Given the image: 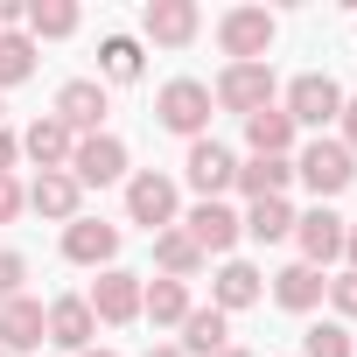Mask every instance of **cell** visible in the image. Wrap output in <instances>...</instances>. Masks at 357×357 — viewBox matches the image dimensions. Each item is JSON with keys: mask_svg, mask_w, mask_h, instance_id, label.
I'll return each instance as SVG.
<instances>
[{"mask_svg": "<svg viewBox=\"0 0 357 357\" xmlns=\"http://www.w3.org/2000/svg\"><path fill=\"white\" fill-rule=\"evenodd\" d=\"M294 175L315 190V204H329V197H343V190L357 183V154H350L343 140H308V147L294 154Z\"/></svg>", "mask_w": 357, "mask_h": 357, "instance_id": "6da1fadb", "label": "cell"}, {"mask_svg": "<svg viewBox=\"0 0 357 357\" xmlns=\"http://www.w3.org/2000/svg\"><path fill=\"white\" fill-rule=\"evenodd\" d=\"M273 36H280V22H273L266 8H225V15H218V50H225L231 63H266Z\"/></svg>", "mask_w": 357, "mask_h": 357, "instance_id": "7a4b0ae2", "label": "cell"}, {"mask_svg": "<svg viewBox=\"0 0 357 357\" xmlns=\"http://www.w3.org/2000/svg\"><path fill=\"white\" fill-rule=\"evenodd\" d=\"M154 119H161L168 133H183V140H204V126H211V84H197V77H168L161 98H154Z\"/></svg>", "mask_w": 357, "mask_h": 357, "instance_id": "3957f363", "label": "cell"}, {"mask_svg": "<svg viewBox=\"0 0 357 357\" xmlns=\"http://www.w3.org/2000/svg\"><path fill=\"white\" fill-rule=\"evenodd\" d=\"M211 105H225V112H238V119L266 112V105H273V63H225V77L211 84Z\"/></svg>", "mask_w": 357, "mask_h": 357, "instance_id": "277c9868", "label": "cell"}, {"mask_svg": "<svg viewBox=\"0 0 357 357\" xmlns=\"http://www.w3.org/2000/svg\"><path fill=\"white\" fill-rule=\"evenodd\" d=\"M294 126H329L336 112H343V84L336 77H322V70H301L294 84H287V105H280Z\"/></svg>", "mask_w": 357, "mask_h": 357, "instance_id": "5b68a950", "label": "cell"}, {"mask_svg": "<svg viewBox=\"0 0 357 357\" xmlns=\"http://www.w3.org/2000/svg\"><path fill=\"white\" fill-rule=\"evenodd\" d=\"M183 175H190V190H197L204 204H218V197L238 183V161H231V147H225V140H211V133H204V140H190Z\"/></svg>", "mask_w": 357, "mask_h": 357, "instance_id": "8992f818", "label": "cell"}, {"mask_svg": "<svg viewBox=\"0 0 357 357\" xmlns=\"http://www.w3.org/2000/svg\"><path fill=\"white\" fill-rule=\"evenodd\" d=\"M126 218L147 225V231H168V225H175V183H168L161 168L126 175Z\"/></svg>", "mask_w": 357, "mask_h": 357, "instance_id": "52a82bcc", "label": "cell"}, {"mask_svg": "<svg viewBox=\"0 0 357 357\" xmlns=\"http://www.w3.org/2000/svg\"><path fill=\"white\" fill-rule=\"evenodd\" d=\"M140 287H147L140 273H126V266H105V273L91 280L84 308H91L98 322H112V329H119V322H133V315H140Z\"/></svg>", "mask_w": 357, "mask_h": 357, "instance_id": "ba28073f", "label": "cell"}, {"mask_svg": "<svg viewBox=\"0 0 357 357\" xmlns=\"http://www.w3.org/2000/svg\"><path fill=\"white\" fill-rule=\"evenodd\" d=\"M343 225L350 218H336L329 204H315V211H301L294 218V238H301V266H329V259H343Z\"/></svg>", "mask_w": 357, "mask_h": 357, "instance_id": "9c48e42d", "label": "cell"}, {"mask_svg": "<svg viewBox=\"0 0 357 357\" xmlns=\"http://www.w3.org/2000/svg\"><path fill=\"white\" fill-rule=\"evenodd\" d=\"M63 259L105 273V266L119 259V225H105V218H70V225H63Z\"/></svg>", "mask_w": 357, "mask_h": 357, "instance_id": "30bf717a", "label": "cell"}, {"mask_svg": "<svg viewBox=\"0 0 357 357\" xmlns=\"http://www.w3.org/2000/svg\"><path fill=\"white\" fill-rule=\"evenodd\" d=\"M70 175H77V190H105V183H119L126 175V147L112 140V133H84L77 147H70Z\"/></svg>", "mask_w": 357, "mask_h": 357, "instance_id": "8fae6325", "label": "cell"}, {"mask_svg": "<svg viewBox=\"0 0 357 357\" xmlns=\"http://www.w3.org/2000/svg\"><path fill=\"white\" fill-rule=\"evenodd\" d=\"M140 29H147V43H161V50H183V43H197L204 15H197V0H147V8H140Z\"/></svg>", "mask_w": 357, "mask_h": 357, "instance_id": "7c38bea8", "label": "cell"}, {"mask_svg": "<svg viewBox=\"0 0 357 357\" xmlns=\"http://www.w3.org/2000/svg\"><path fill=\"white\" fill-rule=\"evenodd\" d=\"M105 112H112V98H105V84L98 77H70L63 91H56V119L84 140V133H98L105 126Z\"/></svg>", "mask_w": 357, "mask_h": 357, "instance_id": "4fadbf2b", "label": "cell"}, {"mask_svg": "<svg viewBox=\"0 0 357 357\" xmlns=\"http://www.w3.org/2000/svg\"><path fill=\"white\" fill-rule=\"evenodd\" d=\"M50 343V308L43 301H8V308H0V350H8V357H22V350H43Z\"/></svg>", "mask_w": 357, "mask_h": 357, "instance_id": "5bb4252c", "label": "cell"}, {"mask_svg": "<svg viewBox=\"0 0 357 357\" xmlns=\"http://www.w3.org/2000/svg\"><path fill=\"white\" fill-rule=\"evenodd\" d=\"M70 147H77V133L56 119V112H43V119H29V133H22V154L50 175V168H70Z\"/></svg>", "mask_w": 357, "mask_h": 357, "instance_id": "9a60e30c", "label": "cell"}, {"mask_svg": "<svg viewBox=\"0 0 357 357\" xmlns=\"http://www.w3.org/2000/svg\"><path fill=\"white\" fill-rule=\"evenodd\" d=\"M183 231H190V245L211 259V252H231L238 245V211L231 204H197L190 218H183Z\"/></svg>", "mask_w": 357, "mask_h": 357, "instance_id": "2e32d148", "label": "cell"}, {"mask_svg": "<svg viewBox=\"0 0 357 357\" xmlns=\"http://www.w3.org/2000/svg\"><path fill=\"white\" fill-rule=\"evenodd\" d=\"M91 336H98V315L84 308V294H63V301H50V343L56 350H91Z\"/></svg>", "mask_w": 357, "mask_h": 357, "instance_id": "e0dca14e", "label": "cell"}, {"mask_svg": "<svg viewBox=\"0 0 357 357\" xmlns=\"http://www.w3.org/2000/svg\"><path fill=\"white\" fill-rule=\"evenodd\" d=\"M77 204H84V190H77L70 168H50V175H36V183H29V211H43V218H56V225H70Z\"/></svg>", "mask_w": 357, "mask_h": 357, "instance_id": "ac0fdd59", "label": "cell"}, {"mask_svg": "<svg viewBox=\"0 0 357 357\" xmlns=\"http://www.w3.org/2000/svg\"><path fill=\"white\" fill-rule=\"evenodd\" d=\"M183 357H218V350H231V315L225 308H190L183 315V343H175Z\"/></svg>", "mask_w": 357, "mask_h": 357, "instance_id": "d6986e66", "label": "cell"}, {"mask_svg": "<svg viewBox=\"0 0 357 357\" xmlns=\"http://www.w3.org/2000/svg\"><path fill=\"white\" fill-rule=\"evenodd\" d=\"M287 183H294V154H252V161H238V190H245L252 204L287 197Z\"/></svg>", "mask_w": 357, "mask_h": 357, "instance_id": "ffe728a7", "label": "cell"}, {"mask_svg": "<svg viewBox=\"0 0 357 357\" xmlns=\"http://www.w3.org/2000/svg\"><path fill=\"white\" fill-rule=\"evenodd\" d=\"M77 0H29L22 8V36L29 43H63V36H77Z\"/></svg>", "mask_w": 357, "mask_h": 357, "instance_id": "44dd1931", "label": "cell"}, {"mask_svg": "<svg viewBox=\"0 0 357 357\" xmlns=\"http://www.w3.org/2000/svg\"><path fill=\"white\" fill-rule=\"evenodd\" d=\"M259 294H266V280H259V266H245V259H225L218 280H211V308H225V315H231V308H252Z\"/></svg>", "mask_w": 357, "mask_h": 357, "instance_id": "7402d4cb", "label": "cell"}, {"mask_svg": "<svg viewBox=\"0 0 357 357\" xmlns=\"http://www.w3.org/2000/svg\"><path fill=\"white\" fill-rule=\"evenodd\" d=\"M190 308H197V301H190V280H147V287H140V315H147L154 329H183Z\"/></svg>", "mask_w": 357, "mask_h": 357, "instance_id": "603a6c76", "label": "cell"}, {"mask_svg": "<svg viewBox=\"0 0 357 357\" xmlns=\"http://www.w3.org/2000/svg\"><path fill=\"white\" fill-rule=\"evenodd\" d=\"M322 294H329V280H322L315 266H301V259L273 273V301H280V308H294V315H308V308H315Z\"/></svg>", "mask_w": 357, "mask_h": 357, "instance_id": "cb8c5ba5", "label": "cell"}, {"mask_svg": "<svg viewBox=\"0 0 357 357\" xmlns=\"http://www.w3.org/2000/svg\"><path fill=\"white\" fill-rule=\"evenodd\" d=\"M294 133H301V126H294L280 105H266V112L245 119V147H252V154H294Z\"/></svg>", "mask_w": 357, "mask_h": 357, "instance_id": "d4e9b609", "label": "cell"}, {"mask_svg": "<svg viewBox=\"0 0 357 357\" xmlns=\"http://www.w3.org/2000/svg\"><path fill=\"white\" fill-rule=\"evenodd\" d=\"M154 266H161V280H190V273H204V252L190 245V231H154Z\"/></svg>", "mask_w": 357, "mask_h": 357, "instance_id": "484cf974", "label": "cell"}, {"mask_svg": "<svg viewBox=\"0 0 357 357\" xmlns=\"http://www.w3.org/2000/svg\"><path fill=\"white\" fill-rule=\"evenodd\" d=\"M238 231H245V238H259V245H280V238L294 231V211H287V197H266V204H252V211L238 218Z\"/></svg>", "mask_w": 357, "mask_h": 357, "instance_id": "4316f807", "label": "cell"}, {"mask_svg": "<svg viewBox=\"0 0 357 357\" xmlns=\"http://www.w3.org/2000/svg\"><path fill=\"white\" fill-rule=\"evenodd\" d=\"M36 77V43L22 29H0V91L8 84H29Z\"/></svg>", "mask_w": 357, "mask_h": 357, "instance_id": "83f0119b", "label": "cell"}, {"mask_svg": "<svg viewBox=\"0 0 357 357\" xmlns=\"http://www.w3.org/2000/svg\"><path fill=\"white\" fill-rule=\"evenodd\" d=\"M140 63H147V56H140V43H133V36H105V43H98V70H105L112 84H133V77H140Z\"/></svg>", "mask_w": 357, "mask_h": 357, "instance_id": "f1b7e54d", "label": "cell"}, {"mask_svg": "<svg viewBox=\"0 0 357 357\" xmlns=\"http://www.w3.org/2000/svg\"><path fill=\"white\" fill-rule=\"evenodd\" d=\"M301 357H357V343H350L343 322H315V329L301 336Z\"/></svg>", "mask_w": 357, "mask_h": 357, "instance_id": "f546056e", "label": "cell"}, {"mask_svg": "<svg viewBox=\"0 0 357 357\" xmlns=\"http://www.w3.org/2000/svg\"><path fill=\"white\" fill-rule=\"evenodd\" d=\"M22 280H29V259L22 252H0V308L22 301Z\"/></svg>", "mask_w": 357, "mask_h": 357, "instance_id": "4dcf8cb0", "label": "cell"}, {"mask_svg": "<svg viewBox=\"0 0 357 357\" xmlns=\"http://www.w3.org/2000/svg\"><path fill=\"white\" fill-rule=\"evenodd\" d=\"M329 301H336V315H343V322H357V273H350V266L329 280Z\"/></svg>", "mask_w": 357, "mask_h": 357, "instance_id": "1f68e13d", "label": "cell"}, {"mask_svg": "<svg viewBox=\"0 0 357 357\" xmlns=\"http://www.w3.org/2000/svg\"><path fill=\"white\" fill-rule=\"evenodd\" d=\"M22 211H29V190L15 183V175H0V225H15Z\"/></svg>", "mask_w": 357, "mask_h": 357, "instance_id": "d6a6232c", "label": "cell"}, {"mask_svg": "<svg viewBox=\"0 0 357 357\" xmlns=\"http://www.w3.org/2000/svg\"><path fill=\"white\" fill-rule=\"evenodd\" d=\"M336 126H343V147L357 154V98H343V112H336Z\"/></svg>", "mask_w": 357, "mask_h": 357, "instance_id": "836d02e7", "label": "cell"}, {"mask_svg": "<svg viewBox=\"0 0 357 357\" xmlns=\"http://www.w3.org/2000/svg\"><path fill=\"white\" fill-rule=\"evenodd\" d=\"M15 154H22V140H15L8 126H0V175H15Z\"/></svg>", "mask_w": 357, "mask_h": 357, "instance_id": "e575fe53", "label": "cell"}, {"mask_svg": "<svg viewBox=\"0 0 357 357\" xmlns=\"http://www.w3.org/2000/svg\"><path fill=\"white\" fill-rule=\"evenodd\" d=\"M343 259H350V273H357V218L343 225Z\"/></svg>", "mask_w": 357, "mask_h": 357, "instance_id": "d590c367", "label": "cell"}, {"mask_svg": "<svg viewBox=\"0 0 357 357\" xmlns=\"http://www.w3.org/2000/svg\"><path fill=\"white\" fill-rule=\"evenodd\" d=\"M147 357H183V350H175V343H154V350H147Z\"/></svg>", "mask_w": 357, "mask_h": 357, "instance_id": "8d00e7d4", "label": "cell"}, {"mask_svg": "<svg viewBox=\"0 0 357 357\" xmlns=\"http://www.w3.org/2000/svg\"><path fill=\"white\" fill-rule=\"evenodd\" d=\"M218 357H252V350H238V343H231V350H218Z\"/></svg>", "mask_w": 357, "mask_h": 357, "instance_id": "74e56055", "label": "cell"}, {"mask_svg": "<svg viewBox=\"0 0 357 357\" xmlns=\"http://www.w3.org/2000/svg\"><path fill=\"white\" fill-rule=\"evenodd\" d=\"M77 357H119V350H77Z\"/></svg>", "mask_w": 357, "mask_h": 357, "instance_id": "f35d334b", "label": "cell"}, {"mask_svg": "<svg viewBox=\"0 0 357 357\" xmlns=\"http://www.w3.org/2000/svg\"><path fill=\"white\" fill-rule=\"evenodd\" d=\"M0 126H8V105H0Z\"/></svg>", "mask_w": 357, "mask_h": 357, "instance_id": "ab89813d", "label": "cell"}, {"mask_svg": "<svg viewBox=\"0 0 357 357\" xmlns=\"http://www.w3.org/2000/svg\"><path fill=\"white\" fill-rule=\"evenodd\" d=\"M0 357H8V350H0Z\"/></svg>", "mask_w": 357, "mask_h": 357, "instance_id": "60d3db41", "label": "cell"}]
</instances>
